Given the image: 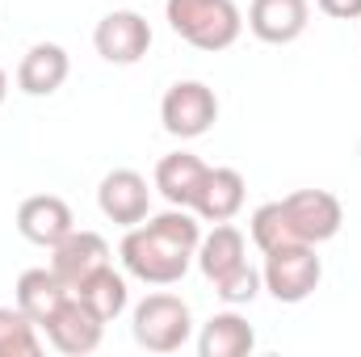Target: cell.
<instances>
[{
	"mask_svg": "<svg viewBox=\"0 0 361 357\" xmlns=\"http://www.w3.org/2000/svg\"><path fill=\"white\" fill-rule=\"evenodd\" d=\"M4 92H8V76H4V68H0V105H4Z\"/></svg>",
	"mask_w": 361,
	"mask_h": 357,
	"instance_id": "obj_24",
	"label": "cell"
},
{
	"mask_svg": "<svg viewBox=\"0 0 361 357\" xmlns=\"http://www.w3.org/2000/svg\"><path fill=\"white\" fill-rule=\"evenodd\" d=\"M72 227H76L72 206L59 193H34L17 206V231L38 248H55Z\"/></svg>",
	"mask_w": 361,
	"mask_h": 357,
	"instance_id": "obj_12",
	"label": "cell"
},
{
	"mask_svg": "<svg viewBox=\"0 0 361 357\" xmlns=\"http://www.w3.org/2000/svg\"><path fill=\"white\" fill-rule=\"evenodd\" d=\"M92 47H97V55H101L105 63L130 68V63H139V59L152 51V25H147V17L135 13V8H114V13H105V17L97 21Z\"/></svg>",
	"mask_w": 361,
	"mask_h": 357,
	"instance_id": "obj_6",
	"label": "cell"
},
{
	"mask_svg": "<svg viewBox=\"0 0 361 357\" xmlns=\"http://www.w3.org/2000/svg\"><path fill=\"white\" fill-rule=\"evenodd\" d=\"M97 206L109 223L118 227H135L152 214V189H147V177L135 173V169H114L105 173L101 185H97Z\"/></svg>",
	"mask_w": 361,
	"mask_h": 357,
	"instance_id": "obj_9",
	"label": "cell"
},
{
	"mask_svg": "<svg viewBox=\"0 0 361 357\" xmlns=\"http://www.w3.org/2000/svg\"><path fill=\"white\" fill-rule=\"evenodd\" d=\"M101 265H109V244H105V236H97V231H85V227H72L55 248H51V269H55V277L68 286V290H76L89 273H97Z\"/></svg>",
	"mask_w": 361,
	"mask_h": 357,
	"instance_id": "obj_10",
	"label": "cell"
},
{
	"mask_svg": "<svg viewBox=\"0 0 361 357\" xmlns=\"http://www.w3.org/2000/svg\"><path fill=\"white\" fill-rule=\"evenodd\" d=\"M244 257H248V240H244V231L231 227V223H214V231L202 236L193 261H197V269L206 273V282H214V277H223L227 269H235Z\"/></svg>",
	"mask_w": 361,
	"mask_h": 357,
	"instance_id": "obj_18",
	"label": "cell"
},
{
	"mask_svg": "<svg viewBox=\"0 0 361 357\" xmlns=\"http://www.w3.org/2000/svg\"><path fill=\"white\" fill-rule=\"evenodd\" d=\"M68 72H72V59L59 42H34L17 63V89L25 97H51L63 89Z\"/></svg>",
	"mask_w": 361,
	"mask_h": 357,
	"instance_id": "obj_13",
	"label": "cell"
},
{
	"mask_svg": "<svg viewBox=\"0 0 361 357\" xmlns=\"http://www.w3.org/2000/svg\"><path fill=\"white\" fill-rule=\"evenodd\" d=\"M248 231H252V244H257L261 253L286 248V244H302V240H294V231H290V219H286L281 202H265V206H257V210H252V219H248Z\"/></svg>",
	"mask_w": 361,
	"mask_h": 357,
	"instance_id": "obj_21",
	"label": "cell"
},
{
	"mask_svg": "<svg viewBox=\"0 0 361 357\" xmlns=\"http://www.w3.org/2000/svg\"><path fill=\"white\" fill-rule=\"evenodd\" d=\"M72 290L55 277V269H25L21 277H17V307L42 328L55 311H59V303L68 298Z\"/></svg>",
	"mask_w": 361,
	"mask_h": 357,
	"instance_id": "obj_17",
	"label": "cell"
},
{
	"mask_svg": "<svg viewBox=\"0 0 361 357\" xmlns=\"http://www.w3.org/2000/svg\"><path fill=\"white\" fill-rule=\"evenodd\" d=\"M324 277V261L315 257V244H286L265 253L261 282L277 303H307Z\"/></svg>",
	"mask_w": 361,
	"mask_h": 357,
	"instance_id": "obj_4",
	"label": "cell"
},
{
	"mask_svg": "<svg viewBox=\"0 0 361 357\" xmlns=\"http://www.w3.org/2000/svg\"><path fill=\"white\" fill-rule=\"evenodd\" d=\"M72 294H80L85 303H89L92 311L105 320V324H114L122 311H126V303H130V290H126V277L118 273L114 265H101L97 273H89Z\"/></svg>",
	"mask_w": 361,
	"mask_h": 357,
	"instance_id": "obj_19",
	"label": "cell"
},
{
	"mask_svg": "<svg viewBox=\"0 0 361 357\" xmlns=\"http://www.w3.org/2000/svg\"><path fill=\"white\" fill-rule=\"evenodd\" d=\"M315 4H319V13H328V17H336V21L361 17V0H315Z\"/></svg>",
	"mask_w": 361,
	"mask_h": 357,
	"instance_id": "obj_23",
	"label": "cell"
},
{
	"mask_svg": "<svg viewBox=\"0 0 361 357\" xmlns=\"http://www.w3.org/2000/svg\"><path fill=\"white\" fill-rule=\"evenodd\" d=\"M210 286H214V294H219L227 307H244V303H252V298L261 294L265 282H261V273L248 265V261H240L235 269H227L223 277H214Z\"/></svg>",
	"mask_w": 361,
	"mask_h": 357,
	"instance_id": "obj_22",
	"label": "cell"
},
{
	"mask_svg": "<svg viewBox=\"0 0 361 357\" xmlns=\"http://www.w3.org/2000/svg\"><path fill=\"white\" fill-rule=\"evenodd\" d=\"M164 17L180 42L197 51H227L244 34V13L235 0H164Z\"/></svg>",
	"mask_w": 361,
	"mask_h": 357,
	"instance_id": "obj_2",
	"label": "cell"
},
{
	"mask_svg": "<svg viewBox=\"0 0 361 357\" xmlns=\"http://www.w3.org/2000/svg\"><path fill=\"white\" fill-rule=\"evenodd\" d=\"M244 177L240 169H206V181L193 198V214L206 223H231L244 210Z\"/></svg>",
	"mask_w": 361,
	"mask_h": 357,
	"instance_id": "obj_14",
	"label": "cell"
},
{
	"mask_svg": "<svg viewBox=\"0 0 361 357\" xmlns=\"http://www.w3.org/2000/svg\"><path fill=\"white\" fill-rule=\"evenodd\" d=\"M130 332H135V345L147 349V353H177L193 337V311H189L185 298L156 290L135 307Z\"/></svg>",
	"mask_w": 361,
	"mask_h": 357,
	"instance_id": "obj_3",
	"label": "cell"
},
{
	"mask_svg": "<svg viewBox=\"0 0 361 357\" xmlns=\"http://www.w3.org/2000/svg\"><path fill=\"white\" fill-rule=\"evenodd\" d=\"M160 122L173 139H197L219 122V97L202 80H177L160 101Z\"/></svg>",
	"mask_w": 361,
	"mask_h": 357,
	"instance_id": "obj_5",
	"label": "cell"
},
{
	"mask_svg": "<svg viewBox=\"0 0 361 357\" xmlns=\"http://www.w3.org/2000/svg\"><path fill=\"white\" fill-rule=\"evenodd\" d=\"M42 332H47V341H51L59 353L85 357V353H92V349L101 345V337H105V320L92 311L80 294H68V298L59 303V311L42 324Z\"/></svg>",
	"mask_w": 361,
	"mask_h": 357,
	"instance_id": "obj_8",
	"label": "cell"
},
{
	"mask_svg": "<svg viewBox=\"0 0 361 357\" xmlns=\"http://www.w3.org/2000/svg\"><path fill=\"white\" fill-rule=\"evenodd\" d=\"M257 349V332L240 311H219L202 324L197 353L202 357H244Z\"/></svg>",
	"mask_w": 361,
	"mask_h": 357,
	"instance_id": "obj_15",
	"label": "cell"
},
{
	"mask_svg": "<svg viewBox=\"0 0 361 357\" xmlns=\"http://www.w3.org/2000/svg\"><path fill=\"white\" fill-rule=\"evenodd\" d=\"M206 169H210V164H202L193 152H173V156H164V160L156 164V189L164 193L169 206L193 210V198H197V189H202V181H206Z\"/></svg>",
	"mask_w": 361,
	"mask_h": 357,
	"instance_id": "obj_16",
	"label": "cell"
},
{
	"mask_svg": "<svg viewBox=\"0 0 361 357\" xmlns=\"http://www.w3.org/2000/svg\"><path fill=\"white\" fill-rule=\"evenodd\" d=\"M281 210L290 219L294 240H302V244H324L345 223V206L328 189H294V193L281 198Z\"/></svg>",
	"mask_w": 361,
	"mask_h": 357,
	"instance_id": "obj_7",
	"label": "cell"
},
{
	"mask_svg": "<svg viewBox=\"0 0 361 357\" xmlns=\"http://www.w3.org/2000/svg\"><path fill=\"white\" fill-rule=\"evenodd\" d=\"M311 21V0H252L248 4V30L269 42V47H290L307 34Z\"/></svg>",
	"mask_w": 361,
	"mask_h": 357,
	"instance_id": "obj_11",
	"label": "cell"
},
{
	"mask_svg": "<svg viewBox=\"0 0 361 357\" xmlns=\"http://www.w3.org/2000/svg\"><path fill=\"white\" fill-rule=\"evenodd\" d=\"M38 324L21 307H0V357H38Z\"/></svg>",
	"mask_w": 361,
	"mask_h": 357,
	"instance_id": "obj_20",
	"label": "cell"
},
{
	"mask_svg": "<svg viewBox=\"0 0 361 357\" xmlns=\"http://www.w3.org/2000/svg\"><path fill=\"white\" fill-rule=\"evenodd\" d=\"M197 244H202L197 214L185 206H173L164 214H147L143 223L126 227L118 257H122V269L139 277L143 286H173L189 273Z\"/></svg>",
	"mask_w": 361,
	"mask_h": 357,
	"instance_id": "obj_1",
	"label": "cell"
}]
</instances>
